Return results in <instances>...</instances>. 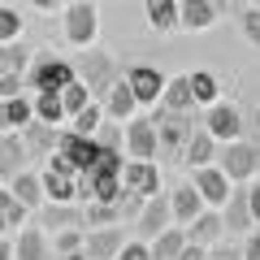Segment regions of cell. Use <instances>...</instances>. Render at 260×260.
I'll return each instance as SVG.
<instances>
[{"label": "cell", "mask_w": 260, "mask_h": 260, "mask_svg": "<svg viewBox=\"0 0 260 260\" xmlns=\"http://www.w3.org/2000/svg\"><path fill=\"white\" fill-rule=\"evenodd\" d=\"M152 130H156V148L165 152V156H182V148H186V139L195 135V117L191 113H152Z\"/></svg>", "instance_id": "1"}, {"label": "cell", "mask_w": 260, "mask_h": 260, "mask_svg": "<svg viewBox=\"0 0 260 260\" xmlns=\"http://www.w3.org/2000/svg\"><path fill=\"white\" fill-rule=\"evenodd\" d=\"M39 186H44V195H52V204H61V208L78 204V169L70 165L61 152L48 156V169H44V178H39Z\"/></svg>", "instance_id": "2"}, {"label": "cell", "mask_w": 260, "mask_h": 260, "mask_svg": "<svg viewBox=\"0 0 260 260\" xmlns=\"http://www.w3.org/2000/svg\"><path fill=\"white\" fill-rule=\"evenodd\" d=\"M74 78H78L74 65L56 61V56H44V61H35V70H30V87H35V95H61Z\"/></svg>", "instance_id": "3"}, {"label": "cell", "mask_w": 260, "mask_h": 260, "mask_svg": "<svg viewBox=\"0 0 260 260\" xmlns=\"http://www.w3.org/2000/svg\"><path fill=\"white\" fill-rule=\"evenodd\" d=\"M135 230H139V239L135 243H156L160 234L169 230V200L165 195H152V200H143V208H139V217H135Z\"/></svg>", "instance_id": "4"}, {"label": "cell", "mask_w": 260, "mask_h": 260, "mask_svg": "<svg viewBox=\"0 0 260 260\" xmlns=\"http://www.w3.org/2000/svg\"><path fill=\"white\" fill-rule=\"evenodd\" d=\"M204 135L208 139H225V143H239V135H243V113L234 109V104H221L217 100L213 109H208V117H204Z\"/></svg>", "instance_id": "5"}, {"label": "cell", "mask_w": 260, "mask_h": 260, "mask_svg": "<svg viewBox=\"0 0 260 260\" xmlns=\"http://www.w3.org/2000/svg\"><path fill=\"white\" fill-rule=\"evenodd\" d=\"M217 169L225 174V182H243V178H251L260 169V148L256 143H230Z\"/></svg>", "instance_id": "6"}, {"label": "cell", "mask_w": 260, "mask_h": 260, "mask_svg": "<svg viewBox=\"0 0 260 260\" xmlns=\"http://www.w3.org/2000/svg\"><path fill=\"white\" fill-rule=\"evenodd\" d=\"M65 39L74 48H91V39H95V5L74 0V5L65 9Z\"/></svg>", "instance_id": "7"}, {"label": "cell", "mask_w": 260, "mask_h": 260, "mask_svg": "<svg viewBox=\"0 0 260 260\" xmlns=\"http://www.w3.org/2000/svg\"><path fill=\"white\" fill-rule=\"evenodd\" d=\"M121 191L130 195V200H152V195H160V169L156 165H121Z\"/></svg>", "instance_id": "8"}, {"label": "cell", "mask_w": 260, "mask_h": 260, "mask_svg": "<svg viewBox=\"0 0 260 260\" xmlns=\"http://www.w3.org/2000/svg\"><path fill=\"white\" fill-rule=\"evenodd\" d=\"M126 87H130V95H135V104H156L160 91H165V74L152 70V65H135L126 74Z\"/></svg>", "instance_id": "9"}, {"label": "cell", "mask_w": 260, "mask_h": 260, "mask_svg": "<svg viewBox=\"0 0 260 260\" xmlns=\"http://www.w3.org/2000/svg\"><path fill=\"white\" fill-rule=\"evenodd\" d=\"M126 148H130V156H135V165H152V156H156V130H152L148 117H130Z\"/></svg>", "instance_id": "10"}, {"label": "cell", "mask_w": 260, "mask_h": 260, "mask_svg": "<svg viewBox=\"0 0 260 260\" xmlns=\"http://www.w3.org/2000/svg\"><path fill=\"white\" fill-rule=\"evenodd\" d=\"M191 191L200 195V204H213V208H221L225 200H230V182H225V174L217 165H208V169H195V182H191Z\"/></svg>", "instance_id": "11"}, {"label": "cell", "mask_w": 260, "mask_h": 260, "mask_svg": "<svg viewBox=\"0 0 260 260\" xmlns=\"http://www.w3.org/2000/svg\"><path fill=\"white\" fill-rule=\"evenodd\" d=\"M78 70H83V78H78V83L87 87V95L91 91H109L113 83H117V78H113V61L104 52H83V65H78Z\"/></svg>", "instance_id": "12"}, {"label": "cell", "mask_w": 260, "mask_h": 260, "mask_svg": "<svg viewBox=\"0 0 260 260\" xmlns=\"http://www.w3.org/2000/svg\"><path fill=\"white\" fill-rule=\"evenodd\" d=\"M121 247H126V243H121V225H109V230L83 234V260H117Z\"/></svg>", "instance_id": "13"}, {"label": "cell", "mask_w": 260, "mask_h": 260, "mask_svg": "<svg viewBox=\"0 0 260 260\" xmlns=\"http://www.w3.org/2000/svg\"><path fill=\"white\" fill-rule=\"evenodd\" d=\"M30 121H35V113H30L26 95H18V100H0V130H5V135H18V130H26Z\"/></svg>", "instance_id": "14"}, {"label": "cell", "mask_w": 260, "mask_h": 260, "mask_svg": "<svg viewBox=\"0 0 260 260\" xmlns=\"http://www.w3.org/2000/svg\"><path fill=\"white\" fill-rule=\"evenodd\" d=\"M213 22H217V5H208V0H186V5H178V26L208 30Z\"/></svg>", "instance_id": "15"}, {"label": "cell", "mask_w": 260, "mask_h": 260, "mask_svg": "<svg viewBox=\"0 0 260 260\" xmlns=\"http://www.w3.org/2000/svg\"><path fill=\"white\" fill-rule=\"evenodd\" d=\"M26 160V143L18 135H0V178H18Z\"/></svg>", "instance_id": "16"}, {"label": "cell", "mask_w": 260, "mask_h": 260, "mask_svg": "<svg viewBox=\"0 0 260 260\" xmlns=\"http://www.w3.org/2000/svg\"><path fill=\"white\" fill-rule=\"evenodd\" d=\"M182 234H186V243H191V247H200V251H204L208 243H213L217 234H221V217H217V213H200V217H195V221L186 225Z\"/></svg>", "instance_id": "17"}, {"label": "cell", "mask_w": 260, "mask_h": 260, "mask_svg": "<svg viewBox=\"0 0 260 260\" xmlns=\"http://www.w3.org/2000/svg\"><path fill=\"white\" fill-rule=\"evenodd\" d=\"M104 109H109V117H117V121H126L130 113L139 109V104H135V95H130V87H126V78H117V83L104 91Z\"/></svg>", "instance_id": "18"}, {"label": "cell", "mask_w": 260, "mask_h": 260, "mask_svg": "<svg viewBox=\"0 0 260 260\" xmlns=\"http://www.w3.org/2000/svg\"><path fill=\"white\" fill-rule=\"evenodd\" d=\"M13 260H48V243L39 225H26L18 234V247H13Z\"/></svg>", "instance_id": "19"}, {"label": "cell", "mask_w": 260, "mask_h": 260, "mask_svg": "<svg viewBox=\"0 0 260 260\" xmlns=\"http://www.w3.org/2000/svg\"><path fill=\"white\" fill-rule=\"evenodd\" d=\"M200 213H204V204H200V195H195L191 186H182V191L169 195V217H178L182 225H191Z\"/></svg>", "instance_id": "20"}, {"label": "cell", "mask_w": 260, "mask_h": 260, "mask_svg": "<svg viewBox=\"0 0 260 260\" xmlns=\"http://www.w3.org/2000/svg\"><path fill=\"white\" fill-rule=\"evenodd\" d=\"M186 87H191V100H195V104H208V109L217 104V91H221L217 74H208V70H195V74H186Z\"/></svg>", "instance_id": "21"}, {"label": "cell", "mask_w": 260, "mask_h": 260, "mask_svg": "<svg viewBox=\"0 0 260 260\" xmlns=\"http://www.w3.org/2000/svg\"><path fill=\"white\" fill-rule=\"evenodd\" d=\"M182 247H186V234L169 225L156 243H148V260H178V256H182Z\"/></svg>", "instance_id": "22"}, {"label": "cell", "mask_w": 260, "mask_h": 260, "mask_svg": "<svg viewBox=\"0 0 260 260\" xmlns=\"http://www.w3.org/2000/svg\"><path fill=\"white\" fill-rule=\"evenodd\" d=\"M225 217H221V230H247L251 217H247V191H230V200H225Z\"/></svg>", "instance_id": "23"}, {"label": "cell", "mask_w": 260, "mask_h": 260, "mask_svg": "<svg viewBox=\"0 0 260 260\" xmlns=\"http://www.w3.org/2000/svg\"><path fill=\"white\" fill-rule=\"evenodd\" d=\"M178 160H186V165H195V169H208V160H213V139H208L204 130H195Z\"/></svg>", "instance_id": "24"}, {"label": "cell", "mask_w": 260, "mask_h": 260, "mask_svg": "<svg viewBox=\"0 0 260 260\" xmlns=\"http://www.w3.org/2000/svg\"><path fill=\"white\" fill-rule=\"evenodd\" d=\"M9 195H13V200H18L22 208H35L39 200H44V186H39V178H35V174H26V169H22V174L13 178Z\"/></svg>", "instance_id": "25"}, {"label": "cell", "mask_w": 260, "mask_h": 260, "mask_svg": "<svg viewBox=\"0 0 260 260\" xmlns=\"http://www.w3.org/2000/svg\"><path fill=\"white\" fill-rule=\"evenodd\" d=\"M44 225H52L56 234H65V230H83V208H61V204H48V208H44Z\"/></svg>", "instance_id": "26"}, {"label": "cell", "mask_w": 260, "mask_h": 260, "mask_svg": "<svg viewBox=\"0 0 260 260\" xmlns=\"http://www.w3.org/2000/svg\"><path fill=\"white\" fill-rule=\"evenodd\" d=\"M26 65H30V48H22V44H5V48H0V74L22 78V74H26Z\"/></svg>", "instance_id": "27"}, {"label": "cell", "mask_w": 260, "mask_h": 260, "mask_svg": "<svg viewBox=\"0 0 260 260\" xmlns=\"http://www.w3.org/2000/svg\"><path fill=\"white\" fill-rule=\"evenodd\" d=\"M148 22H152V30H174L178 26V5L174 0H148Z\"/></svg>", "instance_id": "28"}, {"label": "cell", "mask_w": 260, "mask_h": 260, "mask_svg": "<svg viewBox=\"0 0 260 260\" xmlns=\"http://www.w3.org/2000/svg\"><path fill=\"white\" fill-rule=\"evenodd\" d=\"M56 100H61V113H65V117H78V113H83L87 104H91V95H87V87L74 78V83L65 87V91L56 95Z\"/></svg>", "instance_id": "29"}, {"label": "cell", "mask_w": 260, "mask_h": 260, "mask_svg": "<svg viewBox=\"0 0 260 260\" xmlns=\"http://www.w3.org/2000/svg\"><path fill=\"white\" fill-rule=\"evenodd\" d=\"M30 113H35L39 126H56V121L65 117V113H61V100H56V95H35V100H30Z\"/></svg>", "instance_id": "30"}, {"label": "cell", "mask_w": 260, "mask_h": 260, "mask_svg": "<svg viewBox=\"0 0 260 260\" xmlns=\"http://www.w3.org/2000/svg\"><path fill=\"white\" fill-rule=\"evenodd\" d=\"M18 35H22V13L13 5H0V48L18 44Z\"/></svg>", "instance_id": "31"}, {"label": "cell", "mask_w": 260, "mask_h": 260, "mask_svg": "<svg viewBox=\"0 0 260 260\" xmlns=\"http://www.w3.org/2000/svg\"><path fill=\"white\" fill-rule=\"evenodd\" d=\"M95 130H100V104H87V109L74 117V130H70V135H78V139H95Z\"/></svg>", "instance_id": "32"}, {"label": "cell", "mask_w": 260, "mask_h": 260, "mask_svg": "<svg viewBox=\"0 0 260 260\" xmlns=\"http://www.w3.org/2000/svg\"><path fill=\"white\" fill-rule=\"evenodd\" d=\"M83 225H100V230H109V225H121V217H117V208L87 204V208H83Z\"/></svg>", "instance_id": "33"}, {"label": "cell", "mask_w": 260, "mask_h": 260, "mask_svg": "<svg viewBox=\"0 0 260 260\" xmlns=\"http://www.w3.org/2000/svg\"><path fill=\"white\" fill-rule=\"evenodd\" d=\"M0 221H5V230H9V225H22V221H26V208H22L18 200L5 191V186H0Z\"/></svg>", "instance_id": "34"}, {"label": "cell", "mask_w": 260, "mask_h": 260, "mask_svg": "<svg viewBox=\"0 0 260 260\" xmlns=\"http://www.w3.org/2000/svg\"><path fill=\"white\" fill-rule=\"evenodd\" d=\"M95 148H100V152H117L121 148V126H104V121H100V130H95Z\"/></svg>", "instance_id": "35"}, {"label": "cell", "mask_w": 260, "mask_h": 260, "mask_svg": "<svg viewBox=\"0 0 260 260\" xmlns=\"http://www.w3.org/2000/svg\"><path fill=\"white\" fill-rule=\"evenodd\" d=\"M56 251H61V256H74V251H83V230H65V234H56Z\"/></svg>", "instance_id": "36"}, {"label": "cell", "mask_w": 260, "mask_h": 260, "mask_svg": "<svg viewBox=\"0 0 260 260\" xmlns=\"http://www.w3.org/2000/svg\"><path fill=\"white\" fill-rule=\"evenodd\" d=\"M243 35L260 48V9H247V13H243Z\"/></svg>", "instance_id": "37"}, {"label": "cell", "mask_w": 260, "mask_h": 260, "mask_svg": "<svg viewBox=\"0 0 260 260\" xmlns=\"http://www.w3.org/2000/svg\"><path fill=\"white\" fill-rule=\"evenodd\" d=\"M18 95H22V78L0 74V100H18Z\"/></svg>", "instance_id": "38"}, {"label": "cell", "mask_w": 260, "mask_h": 260, "mask_svg": "<svg viewBox=\"0 0 260 260\" xmlns=\"http://www.w3.org/2000/svg\"><path fill=\"white\" fill-rule=\"evenodd\" d=\"M117 260H148V247H143V243H126V247L117 251Z\"/></svg>", "instance_id": "39"}, {"label": "cell", "mask_w": 260, "mask_h": 260, "mask_svg": "<svg viewBox=\"0 0 260 260\" xmlns=\"http://www.w3.org/2000/svg\"><path fill=\"white\" fill-rule=\"evenodd\" d=\"M247 217H251V225L260 221V186H247Z\"/></svg>", "instance_id": "40"}, {"label": "cell", "mask_w": 260, "mask_h": 260, "mask_svg": "<svg viewBox=\"0 0 260 260\" xmlns=\"http://www.w3.org/2000/svg\"><path fill=\"white\" fill-rule=\"evenodd\" d=\"M243 260H260V234H251L247 247H243Z\"/></svg>", "instance_id": "41"}, {"label": "cell", "mask_w": 260, "mask_h": 260, "mask_svg": "<svg viewBox=\"0 0 260 260\" xmlns=\"http://www.w3.org/2000/svg\"><path fill=\"white\" fill-rule=\"evenodd\" d=\"M178 260H204V251H200V247H191V243H186V247H182V256H178Z\"/></svg>", "instance_id": "42"}, {"label": "cell", "mask_w": 260, "mask_h": 260, "mask_svg": "<svg viewBox=\"0 0 260 260\" xmlns=\"http://www.w3.org/2000/svg\"><path fill=\"white\" fill-rule=\"evenodd\" d=\"M0 260H13V243H5V239H0Z\"/></svg>", "instance_id": "43"}, {"label": "cell", "mask_w": 260, "mask_h": 260, "mask_svg": "<svg viewBox=\"0 0 260 260\" xmlns=\"http://www.w3.org/2000/svg\"><path fill=\"white\" fill-rule=\"evenodd\" d=\"M204 260H230V251H217V256H204Z\"/></svg>", "instance_id": "44"}, {"label": "cell", "mask_w": 260, "mask_h": 260, "mask_svg": "<svg viewBox=\"0 0 260 260\" xmlns=\"http://www.w3.org/2000/svg\"><path fill=\"white\" fill-rule=\"evenodd\" d=\"M61 260H83V251H74V256H61Z\"/></svg>", "instance_id": "45"}, {"label": "cell", "mask_w": 260, "mask_h": 260, "mask_svg": "<svg viewBox=\"0 0 260 260\" xmlns=\"http://www.w3.org/2000/svg\"><path fill=\"white\" fill-rule=\"evenodd\" d=\"M256 130H260V109H256Z\"/></svg>", "instance_id": "46"}, {"label": "cell", "mask_w": 260, "mask_h": 260, "mask_svg": "<svg viewBox=\"0 0 260 260\" xmlns=\"http://www.w3.org/2000/svg\"><path fill=\"white\" fill-rule=\"evenodd\" d=\"M0 230H5V221H0Z\"/></svg>", "instance_id": "47"}]
</instances>
